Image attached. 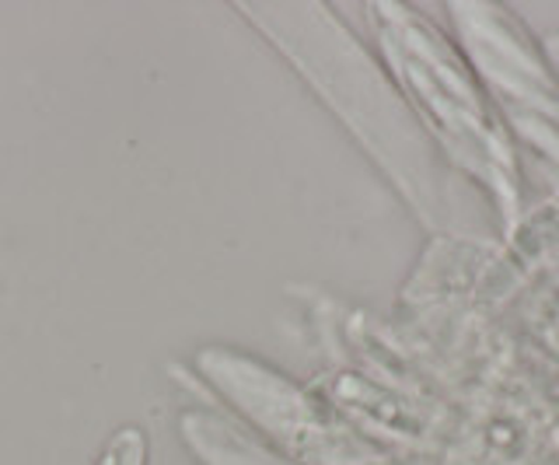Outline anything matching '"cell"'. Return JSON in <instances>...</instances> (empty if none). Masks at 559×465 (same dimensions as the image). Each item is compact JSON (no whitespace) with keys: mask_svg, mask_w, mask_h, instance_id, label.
Returning <instances> with one entry per match:
<instances>
[{"mask_svg":"<svg viewBox=\"0 0 559 465\" xmlns=\"http://www.w3.org/2000/svg\"><path fill=\"white\" fill-rule=\"evenodd\" d=\"M95 465H147V438L140 427H119Z\"/></svg>","mask_w":559,"mask_h":465,"instance_id":"6da1fadb","label":"cell"}]
</instances>
